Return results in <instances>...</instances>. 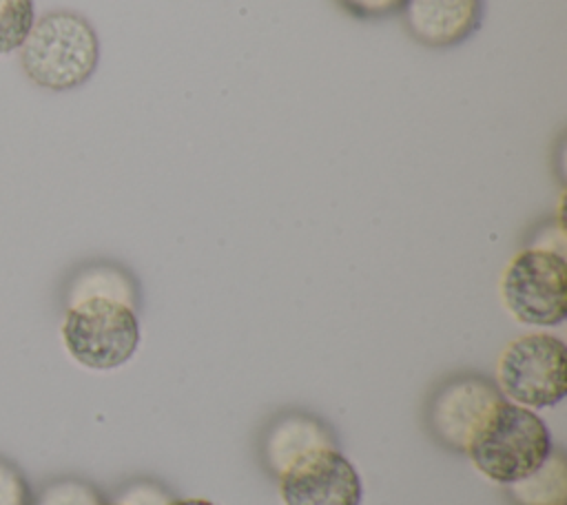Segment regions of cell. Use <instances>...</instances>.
Wrapping results in <instances>:
<instances>
[{
    "instance_id": "52a82bcc",
    "label": "cell",
    "mask_w": 567,
    "mask_h": 505,
    "mask_svg": "<svg viewBox=\"0 0 567 505\" xmlns=\"http://www.w3.org/2000/svg\"><path fill=\"white\" fill-rule=\"evenodd\" d=\"M279 476L286 505H361V478L337 447H315Z\"/></svg>"
},
{
    "instance_id": "8fae6325",
    "label": "cell",
    "mask_w": 567,
    "mask_h": 505,
    "mask_svg": "<svg viewBox=\"0 0 567 505\" xmlns=\"http://www.w3.org/2000/svg\"><path fill=\"white\" fill-rule=\"evenodd\" d=\"M89 297H109V299H117V301H124L131 306L133 290H131L126 275L120 268L97 264V266H89V268L80 270L73 277L69 292H66V303L73 306Z\"/></svg>"
},
{
    "instance_id": "5bb4252c",
    "label": "cell",
    "mask_w": 567,
    "mask_h": 505,
    "mask_svg": "<svg viewBox=\"0 0 567 505\" xmlns=\"http://www.w3.org/2000/svg\"><path fill=\"white\" fill-rule=\"evenodd\" d=\"M0 505H31L29 483L22 472L0 456Z\"/></svg>"
},
{
    "instance_id": "9a60e30c",
    "label": "cell",
    "mask_w": 567,
    "mask_h": 505,
    "mask_svg": "<svg viewBox=\"0 0 567 505\" xmlns=\"http://www.w3.org/2000/svg\"><path fill=\"white\" fill-rule=\"evenodd\" d=\"M346 13L359 20H379L403 9L405 0H334Z\"/></svg>"
},
{
    "instance_id": "5b68a950",
    "label": "cell",
    "mask_w": 567,
    "mask_h": 505,
    "mask_svg": "<svg viewBox=\"0 0 567 505\" xmlns=\"http://www.w3.org/2000/svg\"><path fill=\"white\" fill-rule=\"evenodd\" d=\"M565 343L551 334L512 341L498 361L501 394L523 408H549L565 399Z\"/></svg>"
},
{
    "instance_id": "e0dca14e",
    "label": "cell",
    "mask_w": 567,
    "mask_h": 505,
    "mask_svg": "<svg viewBox=\"0 0 567 505\" xmlns=\"http://www.w3.org/2000/svg\"><path fill=\"white\" fill-rule=\"evenodd\" d=\"M102 505H124V503H102Z\"/></svg>"
},
{
    "instance_id": "30bf717a",
    "label": "cell",
    "mask_w": 567,
    "mask_h": 505,
    "mask_svg": "<svg viewBox=\"0 0 567 505\" xmlns=\"http://www.w3.org/2000/svg\"><path fill=\"white\" fill-rule=\"evenodd\" d=\"M507 494L514 505H567L565 456L560 452H551L538 470L516 483H509Z\"/></svg>"
},
{
    "instance_id": "4fadbf2b",
    "label": "cell",
    "mask_w": 567,
    "mask_h": 505,
    "mask_svg": "<svg viewBox=\"0 0 567 505\" xmlns=\"http://www.w3.org/2000/svg\"><path fill=\"white\" fill-rule=\"evenodd\" d=\"M31 505H102L100 494L84 481L58 478L47 483Z\"/></svg>"
},
{
    "instance_id": "3957f363",
    "label": "cell",
    "mask_w": 567,
    "mask_h": 505,
    "mask_svg": "<svg viewBox=\"0 0 567 505\" xmlns=\"http://www.w3.org/2000/svg\"><path fill=\"white\" fill-rule=\"evenodd\" d=\"M62 341L80 365L113 370L135 354L140 346V321L135 310L124 301L89 297L66 306Z\"/></svg>"
},
{
    "instance_id": "8992f818",
    "label": "cell",
    "mask_w": 567,
    "mask_h": 505,
    "mask_svg": "<svg viewBox=\"0 0 567 505\" xmlns=\"http://www.w3.org/2000/svg\"><path fill=\"white\" fill-rule=\"evenodd\" d=\"M501 401V390L485 377L463 374L447 379L427 401V427L441 445L465 452L476 430Z\"/></svg>"
},
{
    "instance_id": "2e32d148",
    "label": "cell",
    "mask_w": 567,
    "mask_h": 505,
    "mask_svg": "<svg viewBox=\"0 0 567 505\" xmlns=\"http://www.w3.org/2000/svg\"><path fill=\"white\" fill-rule=\"evenodd\" d=\"M168 505H215V503L206 498H179V501H171Z\"/></svg>"
},
{
    "instance_id": "6da1fadb",
    "label": "cell",
    "mask_w": 567,
    "mask_h": 505,
    "mask_svg": "<svg viewBox=\"0 0 567 505\" xmlns=\"http://www.w3.org/2000/svg\"><path fill=\"white\" fill-rule=\"evenodd\" d=\"M18 51L29 82L60 93L82 86L95 73L100 40L84 16L58 9L33 20Z\"/></svg>"
},
{
    "instance_id": "7a4b0ae2",
    "label": "cell",
    "mask_w": 567,
    "mask_h": 505,
    "mask_svg": "<svg viewBox=\"0 0 567 505\" xmlns=\"http://www.w3.org/2000/svg\"><path fill=\"white\" fill-rule=\"evenodd\" d=\"M489 481L509 485L538 470L551 454V436L529 408L501 401L465 450Z\"/></svg>"
},
{
    "instance_id": "7c38bea8",
    "label": "cell",
    "mask_w": 567,
    "mask_h": 505,
    "mask_svg": "<svg viewBox=\"0 0 567 505\" xmlns=\"http://www.w3.org/2000/svg\"><path fill=\"white\" fill-rule=\"evenodd\" d=\"M33 20V0H0V55L13 53L22 47Z\"/></svg>"
},
{
    "instance_id": "9c48e42d",
    "label": "cell",
    "mask_w": 567,
    "mask_h": 505,
    "mask_svg": "<svg viewBox=\"0 0 567 505\" xmlns=\"http://www.w3.org/2000/svg\"><path fill=\"white\" fill-rule=\"evenodd\" d=\"M315 447H334V441L317 419L306 414H286L277 419L264 436L266 465L275 474H281L295 458Z\"/></svg>"
},
{
    "instance_id": "ba28073f",
    "label": "cell",
    "mask_w": 567,
    "mask_h": 505,
    "mask_svg": "<svg viewBox=\"0 0 567 505\" xmlns=\"http://www.w3.org/2000/svg\"><path fill=\"white\" fill-rule=\"evenodd\" d=\"M399 13L412 40L427 49H447L481 27L483 0H405Z\"/></svg>"
},
{
    "instance_id": "277c9868",
    "label": "cell",
    "mask_w": 567,
    "mask_h": 505,
    "mask_svg": "<svg viewBox=\"0 0 567 505\" xmlns=\"http://www.w3.org/2000/svg\"><path fill=\"white\" fill-rule=\"evenodd\" d=\"M501 299L527 326H558L567 317V261L547 248L520 250L501 277Z\"/></svg>"
}]
</instances>
